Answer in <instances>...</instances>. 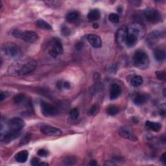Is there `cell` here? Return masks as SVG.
<instances>
[{"mask_svg":"<svg viewBox=\"0 0 166 166\" xmlns=\"http://www.w3.org/2000/svg\"><path fill=\"white\" fill-rule=\"evenodd\" d=\"M9 96V94H7V92H1V94H0V101H1V102L7 98V97Z\"/></svg>","mask_w":166,"mask_h":166,"instance_id":"8d00e7d4","label":"cell"},{"mask_svg":"<svg viewBox=\"0 0 166 166\" xmlns=\"http://www.w3.org/2000/svg\"><path fill=\"white\" fill-rule=\"evenodd\" d=\"M128 36L127 28L126 26L121 27L119 29L117 30L116 33V42L119 46H123L125 42H126V39Z\"/></svg>","mask_w":166,"mask_h":166,"instance_id":"30bf717a","label":"cell"},{"mask_svg":"<svg viewBox=\"0 0 166 166\" xmlns=\"http://www.w3.org/2000/svg\"><path fill=\"white\" fill-rule=\"evenodd\" d=\"M87 40L88 42L91 44V46L94 48H99L102 45V41L100 36L94 35V34H90L88 35Z\"/></svg>","mask_w":166,"mask_h":166,"instance_id":"5bb4252c","label":"cell"},{"mask_svg":"<svg viewBox=\"0 0 166 166\" xmlns=\"http://www.w3.org/2000/svg\"><path fill=\"white\" fill-rule=\"evenodd\" d=\"M165 155H166V153L164 152L162 155V156H161V161H162V162L164 163V164H166V158H165L166 156Z\"/></svg>","mask_w":166,"mask_h":166,"instance_id":"ab89813d","label":"cell"},{"mask_svg":"<svg viewBox=\"0 0 166 166\" xmlns=\"http://www.w3.org/2000/svg\"><path fill=\"white\" fill-rule=\"evenodd\" d=\"M154 56L157 61L162 62L165 59V51L161 48H156L154 51Z\"/></svg>","mask_w":166,"mask_h":166,"instance_id":"2e32d148","label":"cell"},{"mask_svg":"<svg viewBox=\"0 0 166 166\" xmlns=\"http://www.w3.org/2000/svg\"><path fill=\"white\" fill-rule=\"evenodd\" d=\"M98 106H97V105H93V106L90 108L89 111L88 112V114L90 116H93L95 114L97 111H98Z\"/></svg>","mask_w":166,"mask_h":166,"instance_id":"d6a6232c","label":"cell"},{"mask_svg":"<svg viewBox=\"0 0 166 166\" xmlns=\"http://www.w3.org/2000/svg\"><path fill=\"white\" fill-rule=\"evenodd\" d=\"M127 28L128 34L135 36L138 40L142 39L146 33V27L143 23L140 22H132Z\"/></svg>","mask_w":166,"mask_h":166,"instance_id":"3957f363","label":"cell"},{"mask_svg":"<svg viewBox=\"0 0 166 166\" xmlns=\"http://www.w3.org/2000/svg\"><path fill=\"white\" fill-rule=\"evenodd\" d=\"M13 35L15 38L23 40L27 43H34L38 39V35L33 31H22L16 29L13 31Z\"/></svg>","mask_w":166,"mask_h":166,"instance_id":"277c9868","label":"cell"},{"mask_svg":"<svg viewBox=\"0 0 166 166\" xmlns=\"http://www.w3.org/2000/svg\"><path fill=\"white\" fill-rule=\"evenodd\" d=\"M161 38V33L158 31H154L149 33L147 38V45L151 47L159 41Z\"/></svg>","mask_w":166,"mask_h":166,"instance_id":"4fadbf2b","label":"cell"},{"mask_svg":"<svg viewBox=\"0 0 166 166\" xmlns=\"http://www.w3.org/2000/svg\"><path fill=\"white\" fill-rule=\"evenodd\" d=\"M28 156H29V152L24 150V151H20L16 155L15 159L19 163H24L27 161Z\"/></svg>","mask_w":166,"mask_h":166,"instance_id":"e0dca14e","label":"cell"},{"mask_svg":"<svg viewBox=\"0 0 166 166\" xmlns=\"http://www.w3.org/2000/svg\"><path fill=\"white\" fill-rule=\"evenodd\" d=\"M46 4V5L51 6V7H53L54 6L58 7L59 5H61V2L59 1H47V2H44Z\"/></svg>","mask_w":166,"mask_h":166,"instance_id":"1f68e13d","label":"cell"},{"mask_svg":"<svg viewBox=\"0 0 166 166\" xmlns=\"http://www.w3.org/2000/svg\"><path fill=\"white\" fill-rule=\"evenodd\" d=\"M119 134L123 138L133 141H136L137 140V137H136V136L132 132L131 128H128V127H121L119 130Z\"/></svg>","mask_w":166,"mask_h":166,"instance_id":"7c38bea8","label":"cell"},{"mask_svg":"<svg viewBox=\"0 0 166 166\" xmlns=\"http://www.w3.org/2000/svg\"><path fill=\"white\" fill-rule=\"evenodd\" d=\"M146 126L148 128L151 129L154 132H158L161 128V125L157 122H153V121H147L146 122Z\"/></svg>","mask_w":166,"mask_h":166,"instance_id":"d6986e66","label":"cell"},{"mask_svg":"<svg viewBox=\"0 0 166 166\" xmlns=\"http://www.w3.org/2000/svg\"><path fill=\"white\" fill-rule=\"evenodd\" d=\"M26 100V96L23 94H18L14 98V103L16 104L22 103Z\"/></svg>","mask_w":166,"mask_h":166,"instance_id":"484cf974","label":"cell"},{"mask_svg":"<svg viewBox=\"0 0 166 166\" xmlns=\"http://www.w3.org/2000/svg\"><path fill=\"white\" fill-rule=\"evenodd\" d=\"M31 137H32V134H27V135L23 137V138L21 140V141H20V145H25L27 144L31 141Z\"/></svg>","mask_w":166,"mask_h":166,"instance_id":"4316f807","label":"cell"},{"mask_svg":"<svg viewBox=\"0 0 166 166\" xmlns=\"http://www.w3.org/2000/svg\"><path fill=\"white\" fill-rule=\"evenodd\" d=\"M79 17V14L77 11H71L70 12L66 15V20L69 22H74L76 21Z\"/></svg>","mask_w":166,"mask_h":166,"instance_id":"603a6c76","label":"cell"},{"mask_svg":"<svg viewBox=\"0 0 166 166\" xmlns=\"http://www.w3.org/2000/svg\"><path fill=\"white\" fill-rule=\"evenodd\" d=\"M100 17H101L100 12L98 9L92 10L87 15L88 19L91 22L96 21V20H98V19H99Z\"/></svg>","mask_w":166,"mask_h":166,"instance_id":"ffe728a7","label":"cell"},{"mask_svg":"<svg viewBox=\"0 0 166 166\" xmlns=\"http://www.w3.org/2000/svg\"><path fill=\"white\" fill-rule=\"evenodd\" d=\"M131 3H134V5H135L136 6H138V5H140V4L141 3L140 2H131Z\"/></svg>","mask_w":166,"mask_h":166,"instance_id":"ee69618b","label":"cell"},{"mask_svg":"<svg viewBox=\"0 0 166 166\" xmlns=\"http://www.w3.org/2000/svg\"><path fill=\"white\" fill-rule=\"evenodd\" d=\"M40 108H41L42 114L44 116L51 117L57 114V110L54 106L44 101H41V103H40Z\"/></svg>","mask_w":166,"mask_h":166,"instance_id":"9c48e42d","label":"cell"},{"mask_svg":"<svg viewBox=\"0 0 166 166\" xmlns=\"http://www.w3.org/2000/svg\"><path fill=\"white\" fill-rule=\"evenodd\" d=\"M137 41H138V39H137V38L135 36L128 34L125 44H126L128 47H132L136 45Z\"/></svg>","mask_w":166,"mask_h":166,"instance_id":"44dd1931","label":"cell"},{"mask_svg":"<svg viewBox=\"0 0 166 166\" xmlns=\"http://www.w3.org/2000/svg\"><path fill=\"white\" fill-rule=\"evenodd\" d=\"M39 165H42V166H43V165H46V166H47V165H49V164H48L47 163H44V162H42V163H40Z\"/></svg>","mask_w":166,"mask_h":166,"instance_id":"f6af8a7d","label":"cell"},{"mask_svg":"<svg viewBox=\"0 0 166 166\" xmlns=\"http://www.w3.org/2000/svg\"><path fill=\"white\" fill-rule=\"evenodd\" d=\"M25 126V123L23 119L19 117H14L9 121L7 123V130L21 132L23 128Z\"/></svg>","mask_w":166,"mask_h":166,"instance_id":"ba28073f","label":"cell"},{"mask_svg":"<svg viewBox=\"0 0 166 166\" xmlns=\"http://www.w3.org/2000/svg\"><path fill=\"white\" fill-rule=\"evenodd\" d=\"M89 165L92 166H95L98 165V163H97V161L95 160H92L90 162V164H89Z\"/></svg>","mask_w":166,"mask_h":166,"instance_id":"b9f144b4","label":"cell"},{"mask_svg":"<svg viewBox=\"0 0 166 166\" xmlns=\"http://www.w3.org/2000/svg\"><path fill=\"white\" fill-rule=\"evenodd\" d=\"M70 115L72 119H77L79 116V111L77 108H73L70 112Z\"/></svg>","mask_w":166,"mask_h":166,"instance_id":"f546056e","label":"cell"},{"mask_svg":"<svg viewBox=\"0 0 166 166\" xmlns=\"http://www.w3.org/2000/svg\"><path fill=\"white\" fill-rule=\"evenodd\" d=\"M77 162V158L75 156H68L64 160V164L66 165H74Z\"/></svg>","mask_w":166,"mask_h":166,"instance_id":"83f0119b","label":"cell"},{"mask_svg":"<svg viewBox=\"0 0 166 166\" xmlns=\"http://www.w3.org/2000/svg\"><path fill=\"white\" fill-rule=\"evenodd\" d=\"M108 20L110 22L114 23H118L119 20V17L118 14H115V13H112V14H110V15H109Z\"/></svg>","mask_w":166,"mask_h":166,"instance_id":"f1b7e54d","label":"cell"},{"mask_svg":"<svg viewBox=\"0 0 166 166\" xmlns=\"http://www.w3.org/2000/svg\"><path fill=\"white\" fill-rule=\"evenodd\" d=\"M143 78L140 75H136L131 79V83L134 87L140 86L143 83Z\"/></svg>","mask_w":166,"mask_h":166,"instance_id":"cb8c5ba5","label":"cell"},{"mask_svg":"<svg viewBox=\"0 0 166 166\" xmlns=\"http://www.w3.org/2000/svg\"><path fill=\"white\" fill-rule=\"evenodd\" d=\"M2 51L8 58L13 59L20 55L21 50L17 44L9 42L3 44L2 46Z\"/></svg>","mask_w":166,"mask_h":166,"instance_id":"5b68a950","label":"cell"},{"mask_svg":"<svg viewBox=\"0 0 166 166\" xmlns=\"http://www.w3.org/2000/svg\"><path fill=\"white\" fill-rule=\"evenodd\" d=\"M121 93V88L117 84H113L110 87V98L111 100L117 99L120 95Z\"/></svg>","mask_w":166,"mask_h":166,"instance_id":"9a60e30c","label":"cell"},{"mask_svg":"<svg viewBox=\"0 0 166 166\" xmlns=\"http://www.w3.org/2000/svg\"><path fill=\"white\" fill-rule=\"evenodd\" d=\"M63 86L66 89H69L70 87H71V85H70V83H68V82H64V85Z\"/></svg>","mask_w":166,"mask_h":166,"instance_id":"60d3db41","label":"cell"},{"mask_svg":"<svg viewBox=\"0 0 166 166\" xmlns=\"http://www.w3.org/2000/svg\"><path fill=\"white\" fill-rule=\"evenodd\" d=\"M84 46V44L82 42H77L76 44H75V48L77 49V50H78V51H80V50H81L83 49V47Z\"/></svg>","mask_w":166,"mask_h":166,"instance_id":"74e56055","label":"cell"},{"mask_svg":"<svg viewBox=\"0 0 166 166\" xmlns=\"http://www.w3.org/2000/svg\"><path fill=\"white\" fill-rule=\"evenodd\" d=\"M132 61L134 65L141 70L147 69L149 65V59L147 54L141 50H137L135 52L133 55Z\"/></svg>","mask_w":166,"mask_h":166,"instance_id":"7a4b0ae2","label":"cell"},{"mask_svg":"<svg viewBox=\"0 0 166 166\" xmlns=\"http://www.w3.org/2000/svg\"><path fill=\"white\" fill-rule=\"evenodd\" d=\"M37 66L36 60L31 57L17 59L8 68V74L13 76H22L33 72Z\"/></svg>","mask_w":166,"mask_h":166,"instance_id":"6da1fadb","label":"cell"},{"mask_svg":"<svg viewBox=\"0 0 166 166\" xmlns=\"http://www.w3.org/2000/svg\"><path fill=\"white\" fill-rule=\"evenodd\" d=\"M107 112L110 116H115L119 112V108L116 106L112 105V106L108 107V108L107 109Z\"/></svg>","mask_w":166,"mask_h":166,"instance_id":"d4e9b609","label":"cell"},{"mask_svg":"<svg viewBox=\"0 0 166 166\" xmlns=\"http://www.w3.org/2000/svg\"><path fill=\"white\" fill-rule=\"evenodd\" d=\"M40 131L44 134L47 136H59L62 134V132L60 130L59 128H57L54 127L50 126V125H44L40 127Z\"/></svg>","mask_w":166,"mask_h":166,"instance_id":"8fae6325","label":"cell"},{"mask_svg":"<svg viewBox=\"0 0 166 166\" xmlns=\"http://www.w3.org/2000/svg\"><path fill=\"white\" fill-rule=\"evenodd\" d=\"M132 121H133L134 123H137V119L136 118V117H133V118H132Z\"/></svg>","mask_w":166,"mask_h":166,"instance_id":"bcb514c9","label":"cell"},{"mask_svg":"<svg viewBox=\"0 0 166 166\" xmlns=\"http://www.w3.org/2000/svg\"><path fill=\"white\" fill-rule=\"evenodd\" d=\"M48 155H49V152L45 149H40L38 151V155L40 156L46 157Z\"/></svg>","mask_w":166,"mask_h":166,"instance_id":"e575fe53","label":"cell"},{"mask_svg":"<svg viewBox=\"0 0 166 166\" xmlns=\"http://www.w3.org/2000/svg\"><path fill=\"white\" fill-rule=\"evenodd\" d=\"M62 34L64 36H69L70 35V30L69 29V28L65 26H63L61 28Z\"/></svg>","mask_w":166,"mask_h":166,"instance_id":"836d02e7","label":"cell"},{"mask_svg":"<svg viewBox=\"0 0 166 166\" xmlns=\"http://www.w3.org/2000/svg\"><path fill=\"white\" fill-rule=\"evenodd\" d=\"M47 50L50 56L54 58L62 55L64 51L62 44L58 38H53L51 40L48 44Z\"/></svg>","mask_w":166,"mask_h":166,"instance_id":"8992f818","label":"cell"},{"mask_svg":"<svg viewBox=\"0 0 166 166\" xmlns=\"http://www.w3.org/2000/svg\"><path fill=\"white\" fill-rule=\"evenodd\" d=\"M155 75L157 77V78L161 80H165L166 79V75L165 73L163 71H158L155 72Z\"/></svg>","mask_w":166,"mask_h":166,"instance_id":"4dcf8cb0","label":"cell"},{"mask_svg":"<svg viewBox=\"0 0 166 166\" xmlns=\"http://www.w3.org/2000/svg\"><path fill=\"white\" fill-rule=\"evenodd\" d=\"M148 99V96L145 94H138L134 98V103L136 105H141L147 102Z\"/></svg>","mask_w":166,"mask_h":166,"instance_id":"ac0fdd59","label":"cell"},{"mask_svg":"<svg viewBox=\"0 0 166 166\" xmlns=\"http://www.w3.org/2000/svg\"><path fill=\"white\" fill-rule=\"evenodd\" d=\"M92 26H93V27L95 28V29H97V28L99 27L98 23H93Z\"/></svg>","mask_w":166,"mask_h":166,"instance_id":"7bdbcfd3","label":"cell"},{"mask_svg":"<svg viewBox=\"0 0 166 166\" xmlns=\"http://www.w3.org/2000/svg\"><path fill=\"white\" fill-rule=\"evenodd\" d=\"M36 26H38V27L40 28V29H46V30H51L52 29V27L50 23H48L46 22L45 20L40 19L38 20L36 22Z\"/></svg>","mask_w":166,"mask_h":166,"instance_id":"7402d4cb","label":"cell"},{"mask_svg":"<svg viewBox=\"0 0 166 166\" xmlns=\"http://www.w3.org/2000/svg\"><path fill=\"white\" fill-rule=\"evenodd\" d=\"M143 16L147 22L151 23H157L161 20V14L160 12L152 8H148L143 11Z\"/></svg>","mask_w":166,"mask_h":166,"instance_id":"52a82bcc","label":"cell"},{"mask_svg":"<svg viewBox=\"0 0 166 166\" xmlns=\"http://www.w3.org/2000/svg\"><path fill=\"white\" fill-rule=\"evenodd\" d=\"M31 164L32 165H34V166L39 165V164H40V160L38 158H33L31 160Z\"/></svg>","mask_w":166,"mask_h":166,"instance_id":"d590c367","label":"cell"},{"mask_svg":"<svg viewBox=\"0 0 166 166\" xmlns=\"http://www.w3.org/2000/svg\"><path fill=\"white\" fill-rule=\"evenodd\" d=\"M63 85H64V83H62V81H61V80H59V81L56 83V87H57V88L59 89H61Z\"/></svg>","mask_w":166,"mask_h":166,"instance_id":"f35d334b","label":"cell"}]
</instances>
